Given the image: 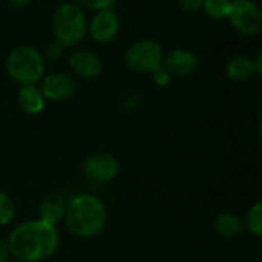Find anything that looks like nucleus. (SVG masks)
I'll return each instance as SVG.
<instances>
[{
  "mask_svg": "<svg viewBox=\"0 0 262 262\" xmlns=\"http://www.w3.org/2000/svg\"><path fill=\"white\" fill-rule=\"evenodd\" d=\"M11 256L24 262H37L50 257L59 247V231L56 225L40 219L19 224L8 237Z\"/></svg>",
  "mask_w": 262,
  "mask_h": 262,
  "instance_id": "f257e3e1",
  "label": "nucleus"
},
{
  "mask_svg": "<svg viewBox=\"0 0 262 262\" xmlns=\"http://www.w3.org/2000/svg\"><path fill=\"white\" fill-rule=\"evenodd\" d=\"M65 222L73 234L83 239L94 237L106 224L105 204L94 194H77L67 205Z\"/></svg>",
  "mask_w": 262,
  "mask_h": 262,
  "instance_id": "f03ea898",
  "label": "nucleus"
},
{
  "mask_svg": "<svg viewBox=\"0 0 262 262\" xmlns=\"http://www.w3.org/2000/svg\"><path fill=\"white\" fill-rule=\"evenodd\" d=\"M54 40L63 48L79 45L88 33V20L80 7L76 4H62L56 8L51 19Z\"/></svg>",
  "mask_w": 262,
  "mask_h": 262,
  "instance_id": "7ed1b4c3",
  "label": "nucleus"
},
{
  "mask_svg": "<svg viewBox=\"0 0 262 262\" xmlns=\"http://www.w3.org/2000/svg\"><path fill=\"white\" fill-rule=\"evenodd\" d=\"M5 65L10 77L22 86L37 85L45 74V57L30 45H19L11 50Z\"/></svg>",
  "mask_w": 262,
  "mask_h": 262,
  "instance_id": "20e7f679",
  "label": "nucleus"
},
{
  "mask_svg": "<svg viewBox=\"0 0 262 262\" xmlns=\"http://www.w3.org/2000/svg\"><path fill=\"white\" fill-rule=\"evenodd\" d=\"M164 50L162 45L153 39H142L133 42L125 51V65L136 73L153 74L164 65Z\"/></svg>",
  "mask_w": 262,
  "mask_h": 262,
  "instance_id": "39448f33",
  "label": "nucleus"
},
{
  "mask_svg": "<svg viewBox=\"0 0 262 262\" xmlns=\"http://www.w3.org/2000/svg\"><path fill=\"white\" fill-rule=\"evenodd\" d=\"M227 19L242 36H256L262 30V13L253 0H231Z\"/></svg>",
  "mask_w": 262,
  "mask_h": 262,
  "instance_id": "423d86ee",
  "label": "nucleus"
},
{
  "mask_svg": "<svg viewBox=\"0 0 262 262\" xmlns=\"http://www.w3.org/2000/svg\"><path fill=\"white\" fill-rule=\"evenodd\" d=\"M119 173V162L110 153H93L83 162V174L94 184H108Z\"/></svg>",
  "mask_w": 262,
  "mask_h": 262,
  "instance_id": "0eeeda50",
  "label": "nucleus"
},
{
  "mask_svg": "<svg viewBox=\"0 0 262 262\" xmlns=\"http://www.w3.org/2000/svg\"><path fill=\"white\" fill-rule=\"evenodd\" d=\"M120 24L113 10L97 11L88 24V33L97 43H110L116 39Z\"/></svg>",
  "mask_w": 262,
  "mask_h": 262,
  "instance_id": "6e6552de",
  "label": "nucleus"
},
{
  "mask_svg": "<svg viewBox=\"0 0 262 262\" xmlns=\"http://www.w3.org/2000/svg\"><path fill=\"white\" fill-rule=\"evenodd\" d=\"M40 82V91L48 100H68L76 93V82L67 73H51L45 76Z\"/></svg>",
  "mask_w": 262,
  "mask_h": 262,
  "instance_id": "1a4fd4ad",
  "label": "nucleus"
},
{
  "mask_svg": "<svg viewBox=\"0 0 262 262\" xmlns=\"http://www.w3.org/2000/svg\"><path fill=\"white\" fill-rule=\"evenodd\" d=\"M68 63L71 70L82 79H96L102 73V62L93 51L74 50L70 54Z\"/></svg>",
  "mask_w": 262,
  "mask_h": 262,
  "instance_id": "9d476101",
  "label": "nucleus"
},
{
  "mask_svg": "<svg viewBox=\"0 0 262 262\" xmlns=\"http://www.w3.org/2000/svg\"><path fill=\"white\" fill-rule=\"evenodd\" d=\"M164 67L171 76L187 77L196 73L199 68V60L196 54L188 50H174L164 59Z\"/></svg>",
  "mask_w": 262,
  "mask_h": 262,
  "instance_id": "9b49d317",
  "label": "nucleus"
},
{
  "mask_svg": "<svg viewBox=\"0 0 262 262\" xmlns=\"http://www.w3.org/2000/svg\"><path fill=\"white\" fill-rule=\"evenodd\" d=\"M67 205H68V202L65 201L63 196L50 194L39 205V214H40L39 219L47 224L57 225L62 219H65Z\"/></svg>",
  "mask_w": 262,
  "mask_h": 262,
  "instance_id": "f8f14e48",
  "label": "nucleus"
},
{
  "mask_svg": "<svg viewBox=\"0 0 262 262\" xmlns=\"http://www.w3.org/2000/svg\"><path fill=\"white\" fill-rule=\"evenodd\" d=\"M45 96L37 85H27L22 86L17 96L19 106L27 114H39L45 108Z\"/></svg>",
  "mask_w": 262,
  "mask_h": 262,
  "instance_id": "ddd939ff",
  "label": "nucleus"
},
{
  "mask_svg": "<svg viewBox=\"0 0 262 262\" xmlns=\"http://www.w3.org/2000/svg\"><path fill=\"white\" fill-rule=\"evenodd\" d=\"M254 73V62L250 57L237 56L227 63V76L231 80H247Z\"/></svg>",
  "mask_w": 262,
  "mask_h": 262,
  "instance_id": "4468645a",
  "label": "nucleus"
},
{
  "mask_svg": "<svg viewBox=\"0 0 262 262\" xmlns=\"http://www.w3.org/2000/svg\"><path fill=\"white\" fill-rule=\"evenodd\" d=\"M244 228L242 221L233 213H222L214 219V230L224 237H234Z\"/></svg>",
  "mask_w": 262,
  "mask_h": 262,
  "instance_id": "2eb2a0df",
  "label": "nucleus"
},
{
  "mask_svg": "<svg viewBox=\"0 0 262 262\" xmlns=\"http://www.w3.org/2000/svg\"><path fill=\"white\" fill-rule=\"evenodd\" d=\"M231 8V0H204L202 10L211 19H227Z\"/></svg>",
  "mask_w": 262,
  "mask_h": 262,
  "instance_id": "dca6fc26",
  "label": "nucleus"
},
{
  "mask_svg": "<svg viewBox=\"0 0 262 262\" xmlns=\"http://www.w3.org/2000/svg\"><path fill=\"white\" fill-rule=\"evenodd\" d=\"M245 224H247L248 230H250L254 236L262 237V201H260V202H256V204L247 211Z\"/></svg>",
  "mask_w": 262,
  "mask_h": 262,
  "instance_id": "f3484780",
  "label": "nucleus"
},
{
  "mask_svg": "<svg viewBox=\"0 0 262 262\" xmlns=\"http://www.w3.org/2000/svg\"><path fill=\"white\" fill-rule=\"evenodd\" d=\"M16 214V207L13 199L4 193L0 191V225H8Z\"/></svg>",
  "mask_w": 262,
  "mask_h": 262,
  "instance_id": "a211bd4d",
  "label": "nucleus"
},
{
  "mask_svg": "<svg viewBox=\"0 0 262 262\" xmlns=\"http://www.w3.org/2000/svg\"><path fill=\"white\" fill-rule=\"evenodd\" d=\"M77 7L88 8L91 11H103V10H111L116 0H74Z\"/></svg>",
  "mask_w": 262,
  "mask_h": 262,
  "instance_id": "6ab92c4d",
  "label": "nucleus"
},
{
  "mask_svg": "<svg viewBox=\"0 0 262 262\" xmlns=\"http://www.w3.org/2000/svg\"><path fill=\"white\" fill-rule=\"evenodd\" d=\"M153 80H155V83L159 85V86H167V85L171 82V74H170V71L162 65L159 70H156V71L153 73Z\"/></svg>",
  "mask_w": 262,
  "mask_h": 262,
  "instance_id": "aec40b11",
  "label": "nucleus"
},
{
  "mask_svg": "<svg viewBox=\"0 0 262 262\" xmlns=\"http://www.w3.org/2000/svg\"><path fill=\"white\" fill-rule=\"evenodd\" d=\"M178 4L187 13H196V11L202 10L204 0H178Z\"/></svg>",
  "mask_w": 262,
  "mask_h": 262,
  "instance_id": "412c9836",
  "label": "nucleus"
},
{
  "mask_svg": "<svg viewBox=\"0 0 262 262\" xmlns=\"http://www.w3.org/2000/svg\"><path fill=\"white\" fill-rule=\"evenodd\" d=\"M62 51H63V47L60 43H57L56 40L53 43H50L45 50V57L48 60H57L60 56H62Z\"/></svg>",
  "mask_w": 262,
  "mask_h": 262,
  "instance_id": "4be33fe9",
  "label": "nucleus"
},
{
  "mask_svg": "<svg viewBox=\"0 0 262 262\" xmlns=\"http://www.w3.org/2000/svg\"><path fill=\"white\" fill-rule=\"evenodd\" d=\"M10 257H11V251L8 242L0 239V262H10Z\"/></svg>",
  "mask_w": 262,
  "mask_h": 262,
  "instance_id": "5701e85b",
  "label": "nucleus"
},
{
  "mask_svg": "<svg viewBox=\"0 0 262 262\" xmlns=\"http://www.w3.org/2000/svg\"><path fill=\"white\" fill-rule=\"evenodd\" d=\"M30 2H31V0H7V4H8L11 8H16V10L27 7Z\"/></svg>",
  "mask_w": 262,
  "mask_h": 262,
  "instance_id": "b1692460",
  "label": "nucleus"
},
{
  "mask_svg": "<svg viewBox=\"0 0 262 262\" xmlns=\"http://www.w3.org/2000/svg\"><path fill=\"white\" fill-rule=\"evenodd\" d=\"M254 70H256V73L262 77V53L257 56V59L254 60Z\"/></svg>",
  "mask_w": 262,
  "mask_h": 262,
  "instance_id": "393cba45",
  "label": "nucleus"
},
{
  "mask_svg": "<svg viewBox=\"0 0 262 262\" xmlns=\"http://www.w3.org/2000/svg\"><path fill=\"white\" fill-rule=\"evenodd\" d=\"M259 131H260V136H262V120H260V123H259Z\"/></svg>",
  "mask_w": 262,
  "mask_h": 262,
  "instance_id": "a878e982",
  "label": "nucleus"
},
{
  "mask_svg": "<svg viewBox=\"0 0 262 262\" xmlns=\"http://www.w3.org/2000/svg\"><path fill=\"white\" fill-rule=\"evenodd\" d=\"M14 262H24V260H14Z\"/></svg>",
  "mask_w": 262,
  "mask_h": 262,
  "instance_id": "bb28decb",
  "label": "nucleus"
},
{
  "mask_svg": "<svg viewBox=\"0 0 262 262\" xmlns=\"http://www.w3.org/2000/svg\"><path fill=\"white\" fill-rule=\"evenodd\" d=\"M0 4H2V0H0Z\"/></svg>",
  "mask_w": 262,
  "mask_h": 262,
  "instance_id": "cd10ccee",
  "label": "nucleus"
}]
</instances>
